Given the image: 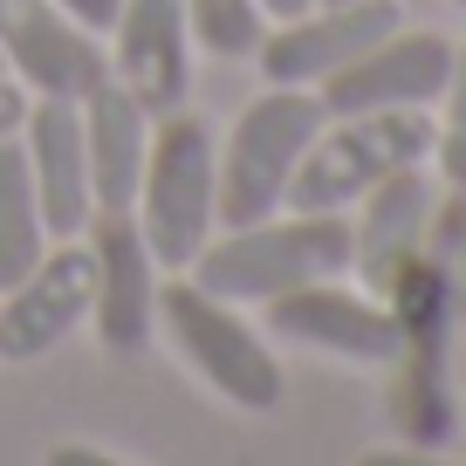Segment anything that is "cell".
Returning <instances> with one entry per match:
<instances>
[{
  "label": "cell",
  "instance_id": "obj_3",
  "mask_svg": "<svg viewBox=\"0 0 466 466\" xmlns=\"http://www.w3.org/2000/svg\"><path fill=\"white\" fill-rule=\"evenodd\" d=\"M137 227L158 268L186 275L219 227V137L206 116H151V151L137 178Z\"/></svg>",
  "mask_w": 466,
  "mask_h": 466
},
{
  "label": "cell",
  "instance_id": "obj_8",
  "mask_svg": "<svg viewBox=\"0 0 466 466\" xmlns=\"http://www.w3.org/2000/svg\"><path fill=\"white\" fill-rule=\"evenodd\" d=\"M391 28H405V0H316L309 15L275 21L254 48V62H261L268 83L316 89L343 62H357L370 42H384Z\"/></svg>",
  "mask_w": 466,
  "mask_h": 466
},
{
  "label": "cell",
  "instance_id": "obj_18",
  "mask_svg": "<svg viewBox=\"0 0 466 466\" xmlns=\"http://www.w3.org/2000/svg\"><path fill=\"white\" fill-rule=\"evenodd\" d=\"M186 21H192V42L206 48V56H254L268 35V15H261V0H186Z\"/></svg>",
  "mask_w": 466,
  "mask_h": 466
},
{
  "label": "cell",
  "instance_id": "obj_2",
  "mask_svg": "<svg viewBox=\"0 0 466 466\" xmlns=\"http://www.w3.org/2000/svg\"><path fill=\"white\" fill-rule=\"evenodd\" d=\"M186 275L219 302H275L302 281L350 275V213H268L254 227H227Z\"/></svg>",
  "mask_w": 466,
  "mask_h": 466
},
{
  "label": "cell",
  "instance_id": "obj_25",
  "mask_svg": "<svg viewBox=\"0 0 466 466\" xmlns=\"http://www.w3.org/2000/svg\"><path fill=\"white\" fill-rule=\"evenodd\" d=\"M452 275H460V281H466V254H460V268H452Z\"/></svg>",
  "mask_w": 466,
  "mask_h": 466
},
{
  "label": "cell",
  "instance_id": "obj_28",
  "mask_svg": "<svg viewBox=\"0 0 466 466\" xmlns=\"http://www.w3.org/2000/svg\"><path fill=\"white\" fill-rule=\"evenodd\" d=\"M0 76H7V62H0Z\"/></svg>",
  "mask_w": 466,
  "mask_h": 466
},
{
  "label": "cell",
  "instance_id": "obj_29",
  "mask_svg": "<svg viewBox=\"0 0 466 466\" xmlns=\"http://www.w3.org/2000/svg\"><path fill=\"white\" fill-rule=\"evenodd\" d=\"M452 7H466V0H452Z\"/></svg>",
  "mask_w": 466,
  "mask_h": 466
},
{
  "label": "cell",
  "instance_id": "obj_23",
  "mask_svg": "<svg viewBox=\"0 0 466 466\" xmlns=\"http://www.w3.org/2000/svg\"><path fill=\"white\" fill-rule=\"evenodd\" d=\"M42 466H124L116 452H96V446H56Z\"/></svg>",
  "mask_w": 466,
  "mask_h": 466
},
{
  "label": "cell",
  "instance_id": "obj_4",
  "mask_svg": "<svg viewBox=\"0 0 466 466\" xmlns=\"http://www.w3.org/2000/svg\"><path fill=\"white\" fill-rule=\"evenodd\" d=\"M432 110H357L329 116L316 145L302 151L289 178V206L281 213H350L370 186H384L405 165H432Z\"/></svg>",
  "mask_w": 466,
  "mask_h": 466
},
{
  "label": "cell",
  "instance_id": "obj_11",
  "mask_svg": "<svg viewBox=\"0 0 466 466\" xmlns=\"http://www.w3.org/2000/svg\"><path fill=\"white\" fill-rule=\"evenodd\" d=\"M110 76L151 116L186 110L192 89V21L186 0H124L110 21Z\"/></svg>",
  "mask_w": 466,
  "mask_h": 466
},
{
  "label": "cell",
  "instance_id": "obj_12",
  "mask_svg": "<svg viewBox=\"0 0 466 466\" xmlns=\"http://www.w3.org/2000/svg\"><path fill=\"white\" fill-rule=\"evenodd\" d=\"M21 158H28L35 206H42L48 240H83V227L96 219V199H89V151H83V103L28 96Z\"/></svg>",
  "mask_w": 466,
  "mask_h": 466
},
{
  "label": "cell",
  "instance_id": "obj_10",
  "mask_svg": "<svg viewBox=\"0 0 466 466\" xmlns=\"http://www.w3.org/2000/svg\"><path fill=\"white\" fill-rule=\"evenodd\" d=\"M0 62L28 96H69L83 103L110 76L103 42L69 21L56 0H0Z\"/></svg>",
  "mask_w": 466,
  "mask_h": 466
},
{
  "label": "cell",
  "instance_id": "obj_21",
  "mask_svg": "<svg viewBox=\"0 0 466 466\" xmlns=\"http://www.w3.org/2000/svg\"><path fill=\"white\" fill-rule=\"evenodd\" d=\"M62 15L69 21H83L89 35H110V21H116V7H124V0H56Z\"/></svg>",
  "mask_w": 466,
  "mask_h": 466
},
{
  "label": "cell",
  "instance_id": "obj_16",
  "mask_svg": "<svg viewBox=\"0 0 466 466\" xmlns=\"http://www.w3.org/2000/svg\"><path fill=\"white\" fill-rule=\"evenodd\" d=\"M83 151H89V199H96V213H131L137 178H145V151H151V110L116 76H103L83 96Z\"/></svg>",
  "mask_w": 466,
  "mask_h": 466
},
{
  "label": "cell",
  "instance_id": "obj_13",
  "mask_svg": "<svg viewBox=\"0 0 466 466\" xmlns=\"http://www.w3.org/2000/svg\"><path fill=\"white\" fill-rule=\"evenodd\" d=\"M89 295H96V261H89L83 240L42 254L15 289L0 295V357H7V364L48 357V350L89 316Z\"/></svg>",
  "mask_w": 466,
  "mask_h": 466
},
{
  "label": "cell",
  "instance_id": "obj_14",
  "mask_svg": "<svg viewBox=\"0 0 466 466\" xmlns=\"http://www.w3.org/2000/svg\"><path fill=\"white\" fill-rule=\"evenodd\" d=\"M83 233L89 261H96L89 316H96L103 350H145L151 322H158V261L145 248V227H137V213H96Z\"/></svg>",
  "mask_w": 466,
  "mask_h": 466
},
{
  "label": "cell",
  "instance_id": "obj_20",
  "mask_svg": "<svg viewBox=\"0 0 466 466\" xmlns=\"http://www.w3.org/2000/svg\"><path fill=\"white\" fill-rule=\"evenodd\" d=\"M357 466H460V460H446L439 446H405V439H398V446H370Z\"/></svg>",
  "mask_w": 466,
  "mask_h": 466
},
{
  "label": "cell",
  "instance_id": "obj_26",
  "mask_svg": "<svg viewBox=\"0 0 466 466\" xmlns=\"http://www.w3.org/2000/svg\"><path fill=\"white\" fill-rule=\"evenodd\" d=\"M460 425H466V398H460Z\"/></svg>",
  "mask_w": 466,
  "mask_h": 466
},
{
  "label": "cell",
  "instance_id": "obj_17",
  "mask_svg": "<svg viewBox=\"0 0 466 466\" xmlns=\"http://www.w3.org/2000/svg\"><path fill=\"white\" fill-rule=\"evenodd\" d=\"M48 254V227L42 206H35V178L28 158H21V131L0 137V295L15 289L35 261Z\"/></svg>",
  "mask_w": 466,
  "mask_h": 466
},
{
  "label": "cell",
  "instance_id": "obj_5",
  "mask_svg": "<svg viewBox=\"0 0 466 466\" xmlns=\"http://www.w3.org/2000/svg\"><path fill=\"white\" fill-rule=\"evenodd\" d=\"M329 124L316 89L268 83L248 110L233 116L227 145H219V227H254V219L289 206V178L316 131Z\"/></svg>",
  "mask_w": 466,
  "mask_h": 466
},
{
  "label": "cell",
  "instance_id": "obj_19",
  "mask_svg": "<svg viewBox=\"0 0 466 466\" xmlns=\"http://www.w3.org/2000/svg\"><path fill=\"white\" fill-rule=\"evenodd\" d=\"M446 116H439V137H432V165H439V186H466V42L452 48V76H446Z\"/></svg>",
  "mask_w": 466,
  "mask_h": 466
},
{
  "label": "cell",
  "instance_id": "obj_22",
  "mask_svg": "<svg viewBox=\"0 0 466 466\" xmlns=\"http://www.w3.org/2000/svg\"><path fill=\"white\" fill-rule=\"evenodd\" d=\"M21 116H28V89H21L15 76H0V137H15Z\"/></svg>",
  "mask_w": 466,
  "mask_h": 466
},
{
  "label": "cell",
  "instance_id": "obj_15",
  "mask_svg": "<svg viewBox=\"0 0 466 466\" xmlns=\"http://www.w3.org/2000/svg\"><path fill=\"white\" fill-rule=\"evenodd\" d=\"M432 206H439V178L425 165H405L384 186H370L357 199V219H350V275L364 281L370 295H384V281L425 254V233H432Z\"/></svg>",
  "mask_w": 466,
  "mask_h": 466
},
{
  "label": "cell",
  "instance_id": "obj_1",
  "mask_svg": "<svg viewBox=\"0 0 466 466\" xmlns=\"http://www.w3.org/2000/svg\"><path fill=\"white\" fill-rule=\"evenodd\" d=\"M384 309L398 322V357L384 411H391V432L405 446H446L460 432V398H452V316H460V275H452L439 254H411L391 281H384Z\"/></svg>",
  "mask_w": 466,
  "mask_h": 466
},
{
  "label": "cell",
  "instance_id": "obj_7",
  "mask_svg": "<svg viewBox=\"0 0 466 466\" xmlns=\"http://www.w3.org/2000/svg\"><path fill=\"white\" fill-rule=\"evenodd\" d=\"M268 309V329L295 350H322L336 364H357V370H384L398 357V322L384 309V295L370 289H350L343 275L329 281H302V289L275 295Z\"/></svg>",
  "mask_w": 466,
  "mask_h": 466
},
{
  "label": "cell",
  "instance_id": "obj_6",
  "mask_svg": "<svg viewBox=\"0 0 466 466\" xmlns=\"http://www.w3.org/2000/svg\"><path fill=\"white\" fill-rule=\"evenodd\" d=\"M158 322L172 329L178 357H186L227 405H240V411H275L281 405V364H275V350L261 343V329L240 316V302L206 295L192 275L158 281Z\"/></svg>",
  "mask_w": 466,
  "mask_h": 466
},
{
  "label": "cell",
  "instance_id": "obj_9",
  "mask_svg": "<svg viewBox=\"0 0 466 466\" xmlns=\"http://www.w3.org/2000/svg\"><path fill=\"white\" fill-rule=\"evenodd\" d=\"M452 76V42L432 28H391L384 42H370L357 62L316 83L329 116H357V110H432L446 96Z\"/></svg>",
  "mask_w": 466,
  "mask_h": 466
},
{
  "label": "cell",
  "instance_id": "obj_24",
  "mask_svg": "<svg viewBox=\"0 0 466 466\" xmlns=\"http://www.w3.org/2000/svg\"><path fill=\"white\" fill-rule=\"evenodd\" d=\"M309 7H316V0H261L268 21H295V15H309Z\"/></svg>",
  "mask_w": 466,
  "mask_h": 466
},
{
  "label": "cell",
  "instance_id": "obj_27",
  "mask_svg": "<svg viewBox=\"0 0 466 466\" xmlns=\"http://www.w3.org/2000/svg\"><path fill=\"white\" fill-rule=\"evenodd\" d=\"M405 7H419V0H405Z\"/></svg>",
  "mask_w": 466,
  "mask_h": 466
}]
</instances>
